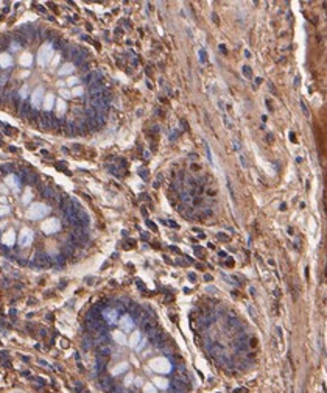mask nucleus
<instances>
[{"label":"nucleus","mask_w":327,"mask_h":393,"mask_svg":"<svg viewBox=\"0 0 327 393\" xmlns=\"http://www.w3.org/2000/svg\"><path fill=\"white\" fill-rule=\"evenodd\" d=\"M84 81L89 83V84H90L92 81H95V73H87V75L84 77Z\"/></svg>","instance_id":"nucleus-21"},{"label":"nucleus","mask_w":327,"mask_h":393,"mask_svg":"<svg viewBox=\"0 0 327 393\" xmlns=\"http://www.w3.org/2000/svg\"><path fill=\"white\" fill-rule=\"evenodd\" d=\"M59 228H61V223L58 218H50L45 223H42V231L45 234H55L56 231H59Z\"/></svg>","instance_id":"nucleus-3"},{"label":"nucleus","mask_w":327,"mask_h":393,"mask_svg":"<svg viewBox=\"0 0 327 393\" xmlns=\"http://www.w3.org/2000/svg\"><path fill=\"white\" fill-rule=\"evenodd\" d=\"M41 194H42V197H45V198H52V197L55 195L53 189H52V187H48V186H45V187H41Z\"/></svg>","instance_id":"nucleus-17"},{"label":"nucleus","mask_w":327,"mask_h":393,"mask_svg":"<svg viewBox=\"0 0 327 393\" xmlns=\"http://www.w3.org/2000/svg\"><path fill=\"white\" fill-rule=\"evenodd\" d=\"M31 63H33V59H31V55H30V53L22 55V58H20V64H22V66H30Z\"/></svg>","instance_id":"nucleus-18"},{"label":"nucleus","mask_w":327,"mask_h":393,"mask_svg":"<svg viewBox=\"0 0 327 393\" xmlns=\"http://www.w3.org/2000/svg\"><path fill=\"white\" fill-rule=\"evenodd\" d=\"M39 126L42 129H50L52 128V115L47 112L44 115H39Z\"/></svg>","instance_id":"nucleus-7"},{"label":"nucleus","mask_w":327,"mask_h":393,"mask_svg":"<svg viewBox=\"0 0 327 393\" xmlns=\"http://www.w3.org/2000/svg\"><path fill=\"white\" fill-rule=\"evenodd\" d=\"M53 103H55V97H53L52 94H48V95L45 97V103H44V108H45L47 111H50V109L53 108Z\"/></svg>","instance_id":"nucleus-16"},{"label":"nucleus","mask_w":327,"mask_h":393,"mask_svg":"<svg viewBox=\"0 0 327 393\" xmlns=\"http://www.w3.org/2000/svg\"><path fill=\"white\" fill-rule=\"evenodd\" d=\"M120 326H122V329H123V331H131V329H133V326H134V320H133V317H131V315H125V317H122V320H120Z\"/></svg>","instance_id":"nucleus-8"},{"label":"nucleus","mask_w":327,"mask_h":393,"mask_svg":"<svg viewBox=\"0 0 327 393\" xmlns=\"http://www.w3.org/2000/svg\"><path fill=\"white\" fill-rule=\"evenodd\" d=\"M137 342H139V334H134V335H133V339H131V345H133V346H136V343H137Z\"/></svg>","instance_id":"nucleus-29"},{"label":"nucleus","mask_w":327,"mask_h":393,"mask_svg":"<svg viewBox=\"0 0 327 393\" xmlns=\"http://www.w3.org/2000/svg\"><path fill=\"white\" fill-rule=\"evenodd\" d=\"M56 260L59 262V264H62V262H64V257H62V256H58V257H56Z\"/></svg>","instance_id":"nucleus-42"},{"label":"nucleus","mask_w":327,"mask_h":393,"mask_svg":"<svg viewBox=\"0 0 327 393\" xmlns=\"http://www.w3.org/2000/svg\"><path fill=\"white\" fill-rule=\"evenodd\" d=\"M5 134H13V128L7 126V128H5Z\"/></svg>","instance_id":"nucleus-38"},{"label":"nucleus","mask_w":327,"mask_h":393,"mask_svg":"<svg viewBox=\"0 0 327 393\" xmlns=\"http://www.w3.org/2000/svg\"><path fill=\"white\" fill-rule=\"evenodd\" d=\"M240 162H242V166H243V169H248V162H246V159H245V156H240Z\"/></svg>","instance_id":"nucleus-32"},{"label":"nucleus","mask_w":327,"mask_h":393,"mask_svg":"<svg viewBox=\"0 0 327 393\" xmlns=\"http://www.w3.org/2000/svg\"><path fill=\"white\" fill-rule=\"evenodd\" d=\"M301 109H302V112H304V115L305 117H310V114H308V111H307V108H305V105L301 101Z\"/></svg>","instance_id":"nucleus-28"},{"label":"nucleus","mask_w":327,"mask_h":393,"mask_svg":"<svg viewBox=\"0 0 327 393\" xmlns=\"http://www.w3.org/2000/svg\"><path fill=\"white\" fill-rule=\"evenodd\" d=\"M28 95V86H24L22 89H20V92H19V97L20 98H25Z\"/></svg>","instance_id":"nucleus-22"},{"label":"nucleus","mask_w":327,"mask_h":393,"mask_svg":"<svg viewBox=\"0 0 327 393\" xmlns=\"http://www.w3.org/2000/svg\"><path fill=\"white\" fill-rule=\"evenodd\" d=\"M73 69H75V66L73 64H64L61 69H59V75H70L72 72H73Z\"/></svg>","instance_id":"nucleus-13"},{"label":"nucleus","mask_w":327,"mask_h":393,"mask_svg":"<svg viewBox=\"0 0 327 393\" xmlns=\"http://www.w3.org/2000/svg\"><path fill=\"white\" fill-rule=\"evenodd\" d=\"M61 95H62L64 98H69V97H70V94H69L67 91H61Z\"/></svg>","instance_id":"nucleus-39"},{"label":"nucleus","mask_w":327,"mask_h":393,"mask_svg":"<svg viewBox=\"0 0 327 393\" xmlns=\"http://www.w3.org/2000/svg\"><path fill=\"white\" fill-rule=\"evenodd\" d=\"M13 64V59L8 53H2L0 55V67H10Z\"/></svg>","instance_id":"nucleus-10"},{"label":"nucleus","mask_w":327,"mask_h":393,"mask_svg":"<svg viewBox=\"0 0 327 393\" xmlns=\"http://www.w3.org/2000/svg\"><path fill=\"white\" fill-rule=\"evenodd\" d=\"M11 105H13V109L19 111V108H20V105H22V98L19 97V94L11 95Z\"/></svg>","instance_id":"nucleus-12"},{"label":"nucleus","mask_w":327,"mask_h":393,"mask_svg":"<svg viewBox=\"0 0 327 393\" xmlns=\"http://www.w3.org/2000/svg\"><path fill=\"white\" fill-rule=\"evenodd\" d=\"M10 47H11V49H13V50H17V49H19V47H20V45H19V44H17V42H16V41H13V42H10Z\"/></svg>","instance_id":"nucleus-31"},{"label":"nucleus","mask_w":327,"mask_h":393,"mask_svg":"<svg viewBox=\"0 0 327 393\" xmlns=\"http://www.w3.org/2000/svg\"><path fill=\"white\" fill-rule=\"evenodd\" d=\"M143 346H145V340H142V342H140V343H139V346H137V349H142V348H143Z\"/></svg>","instance_id":"nucleus-41"},{"label":"nucleus","mask_w":327,"mask_h":393,"mask_svg":"<svg viewBox=\"0 0 327 393\" xmlns=\"http://www.w3.org/2000/svg\"><path fill=\"white\" fill-rule=\"evenodd\" d=\"M212 17H213V21H215V22H218V16H216V14H215V13H213V14H212Z\"/></svg>","instance_id":"nucleus-46"},{"label":"nucleus","mask_w":327,"mask_h":393,"mask_svg":"<svg viewBox=\"0 0 327 393\" xmlns=\"http://www.w3.org/2000/svg\"><path fill=\"white\" fill-rule=\"evenodd\" d=\"M114 339H116L117 342H120V343H125V337H123L120 332H116V334H114Z\"/></svg>","instance_id":"nucleus-24"},{"label":"nucleus","mask_w":327,"mask_h":393,"mask_svg":"<svg viewBox=\"0 0 327 393\" xmlns=\"http://www.w3.org/2000/svg\"><path fill=\"white\" fill-rule=\"evenodd\" d=\"M7 184H8L10 187H14V189L17 190V187H19V178L14 176V175H11V176L7 178Z\"/></svg>","instance_id":"nucleus-14"},{"label":"nucleus","mask_w":327,"mask_h":393,"mask_svg":"<svg viewBox=\"0 0 327 393\" xmlns=\"http://www.w3.org/2000/svg\"><path fill=\"white\" fill-rule=\"evenodd\" d=\"M285 209H287V204L282 203V204H280V211H285Z\"/></svg>","instance_id":"nucleus-45"},{"label":"nucleus","mask_w":327,"mask_h":393,"mask_svg":"<svg viewBox=\"0 0 327 393\" xmlns=\"http://www.w3.org/2000/svg\"><path fill=\"white\" fill-rule=\"evenodd\" d=\"M28 120H30V122L39 120V112H38V109H33V108H31V111H30V114H28Z\"/></svg>","instance_id":"nucleus-19"},{"label":"nucleus","mask_w":327,"mask_h":393,"mask_svg":"<svg viewBox=\"0 0 327 393\" xmlns=\"http://www.w3.org/2000/svg\"><path fill=\"white\" fill-rule=\"evenodd\" d=\"M243 75H245V77H248V78H249V77H252V72H251V69H249L248 66H245V67H243Z\"/></svg>","instance_id":"nucleus-25"},{"label":"nucleus","mask_w":327,"mask_h":393,"mask_svg":"<svg viewBox=\"0 0 327 393\" xmlns=\"http://www.w3.org/2000/svg\"><path fill=\"white\" fill-rule=\"evenodd\" d=\"M234 148H235V150H240V144L235 142V141H234Z\"/></svg>","instance_id":"nucleus-43"},{"label":"nucleus","mask_w":327,"mask_h":393,"mask_svg":"<svg viewBox=\"0 0 327 393\" xmlns=\"http://www.w3.org/2000/svg\"><path fill=\"white\" fill-rule=\"evenodd\" d=\"M42 98H44V87H38V89L33 92V95H31V105L34 106L33 109H38V108L41 106Z\"/></svg>","instance_id":"nucleus-6"},{"label":"nucleus","mask_w":327,"mask_h":393,"mask_svg":"<svg viewBox=\"0 0 327 393\" xmlns=\"http://www.w3.org/2000/svg\"><path fill=\"white\" fill-rule=\"evenodd\" d=\"M274 293H276V298H279V297H280V290H279V289H276V290H274Z\"/></svg>","instance_id":"nucleus-44"},{"label":"nucleus","mask_w":327,"mask_h":393,"mask_svg":"<svg viewBox=\"0 0 327 393\" xmlns=\"http://www.w3.org/2000/svg\"><path fill=\"white\" fill-rule=\"evenodd\" d=\"M7 212H8V208H7V206H0V215H2V214H7Z\"/></svg>","instance_id":"nucleus-34"},{"label":"nucleus","mask_w":327,"mask_h":393,"mask_svg":"<svg viewBox=\"0 0 327 393\" xmlns=\"http://www.w3.org/2000/svg\"><path fill=\"white\" fill-rule=\"evenodd\" d=\"M234 393H248V390L246 388H235Z\"/></svg>","instance_id":"nucleus-35"},{"label":"nucleus","mask_w":327,"mask_h":393,"mask_svg":"<svg viewBox=\"0 0 327 393\" xmlns=\"http://www.w3.org/2000/svg\"><path fill=\"white\" fill-rule=\"evenodd\" d=\"M207 292H212V293H218V290L215 287H207Z\"/></svg>","instance_id":"nucleus-40"},{"label":"nucleus","mask_w":327,"mask_h":393,"mask_svg":"<svg viewBox=\"0 0 327 393\" xmlns=\"http://www.w3.org/2000/svg\"><path fill=\"white\" fill-rule=\"evenodd\" d=\"M52 55H53V45H52L50 42L44 44V45L39 49V53H38V61H39V64H41V66H47L48 61H50V58H52Z\"/></svg>","instance_id":"nucleus-2"},{"label":"nucleus","mask_w":327,"mask_h":393,"mask_svg":"<svg viewBox=\"0 0 327 393\" xmlns=\"http://www.w3.org/2000/svg\"><path fill=\"white\" fill-rule=\"evenodd\" d=\"M30 111H31L30 105H28V103H22V105H20V108H19V115H20L22 119H28Z\"/></svg>","instance_id":"nucleus-11"},{"label":"nucleus","mask_w":327,"mask_h":393,"mask_svg":"<svg viewBox=\"0 0 327 393\" xmlns=\"http://www.w3.org/2000/svg\"><path fill=\"white\" fill-rule=\"evenodd\" d=\"M249 346H251V348H256V346H257V339H254V337L249 339Z\"/></svg>","instance_id":"nucleus-30"},{"label":"nucleus","mask_w":327,"mask_h":393,"mask_svg":"<svg viewBox=\"0 0 327 393\" xmlns=\"http://www.w3.org/2000/svg\"><path fill=\"white\" fill-rule=\"evenodd\" d=\"M147 225H148V226H150V228H151L153 231H156V225H154V223H151L150 220H147Z\"/></svg>","instance_id":"nucleus-36"},{"label":"nucleus","mask_w":327,"mask_h":393,"mask_svg":"<svg viewBox=\"0 0 327 393\" xmlns=\"http://www.w3.org/2000/svg\"><path fill=\"white\" fill-rule=\"evenodd\" d=\"M73 95H76V97L83 95V87H75L73 89Z\"/></svg>","instance_id":"nucleus-26"},{"label":"nucleus","mask_w":327,"mask_h":393,"mask_svg":"<svg viewBox=\"0 0 327 393\" xmlns=\"http://www.w3.org/2000/svg\"><path fill=\"white\" fill-rule=\"evenodd\" d=\"M58 111H59L61 114L66 111V103H64L62 100H59V101H58Z\"/></svg>","instance_id":"nucleus-23"},{"label":"nucleus","mask_w":327,"mask_h":393,"mask_svg":"<svg viewBox=\"0 0 327 393\" xmlns=\"http://www.w3.org/2000/svg\"><path fill=\"white\" fill-rule=\"evenodd\" d=\"M204 279H206V281H210V279H212V276H210V275H206V276H204Z\"/></svg>","instance_id":"nucleus-47"},{"label":"nucleus","mask_w":327,"mask_h":393,"mask_svg":"<svg viewBox=\"0 0 327 393\" xmlns=\"http://www.w3.org/2000/svg\"><path fill=\"white\" fill-rule=\"evenodd\" d=\"M30 200H31V192L27 190V192H25V197H24V203H28Z\"/></svg>","instance_id":"nucleus-27"},{"label":"nucleus","mask_w":327,"mask_h":393,"mask_svg":"<svg viewBox=\"0 0 327 393\" xmlns=\"http://www.w3.org/2000/svg\"><path fill=\"white\" fill-rule=\"evenodd\" d=\"M33 239H34V234L31 229H22L20 237H19V243H20V246H30Z\"/></svg>","instance_id":"nucleus-4"},{"label":"nucleus","mask_w":327,"mask_h":393,"mask_svg":"<svg viewBox=\"0 0 327 393\" xmlns=\"http://www.w3.org/2000/svg\"><path fill=\"white\" fill-rule=\"evenodd\" d=\"M38 264L42 265V267L50 265V257H48L47 254H39V256H38Z\"/></svg>","instance_id":"nucleus-15"},{"label":"nucleus","mask_w":327,"mask_h":393,"mask_svg":"<svg viewBox=\"0 0 327 393\" xmlns=\"http://www.w3.org/2000/svg\"><path fill=\"white\" fill-rule=\"evenodd\" d=\"M14 231H7L5 232V236L2 237V242H3V245L5 246H11L13 243H14Z\"/></svg>","instance_id":"nucleus-9"},{"label":"nucleus","mask_w":327,"mask_h":393,"mask_svg":"<svg viewBox=\"0 0 327 393\" xmlns=\"http://www.w3.org/2000/svg\"><path fill=\"white\" fill-rule=\"evenodd\" d=\"M103 318L109 323V325H114L117 323V318H119V314H117V309H111V307H106L103 311Z\"/></svg>","instance_id":"nucleus-5"},{"label":"nucleus","mask_w":327,"mask_h":393,"mask_svg":"<svg viewBox=\"0 0 327 393\" xmlns=\"http://www.w3.org/2000/svg\"><path fill=\"white\" fill-rule=\"evenodd\" d=\"M76 83H78V80H76V78H70V80L67 81V84H69V86H73V84H76Z\"/></svg>","instance_id":"nucleus-33"},{"label":"nucleus","mask_w":327,"mask_h":393,"mask_svg":"<svg viewBox=\"0 0 327 393\" xmlns=\"http://www.w3.org/2000/svg\"><path fill=\"white\" fill-rule=\"evenodd\" d=\"M48 211H50L48 206H45V204H42V203H34V204H31V206L28 208L27 217H28L30 220H39V218L45 217V215L48 214Z\"/></svg>","instance_id":"nucleus-1"},{"label":"nucleus","mask_w":327,"mask_h":393,"mask_svg":"<svg viewBox=\"0 0 327 393\" xmlns=\"http://www.w3.org/2000/svg\"><path fill=\"white\" fill-rule=\"evenodd\" d=\"M218 239H220V240H229V237L225 236V234H218Z\"/></svg>","instance_id":"nucleus-37"},{"label":"nucleus","mask_w":327,"mask_h":393,"mask_svg":"<svg viewBox=\"0 0 327 393\" xmlns=\"http://www.w3.org/2000/svg\"><path fill=\"white\" fill-rule=\"evenodd\" d=\"M179 198H181L182 201H185V203H190V200H192V195H188L187 192H182V194L179 195Z\"/></svg>","instance_id":"nucleus-20"}]
</instances>
